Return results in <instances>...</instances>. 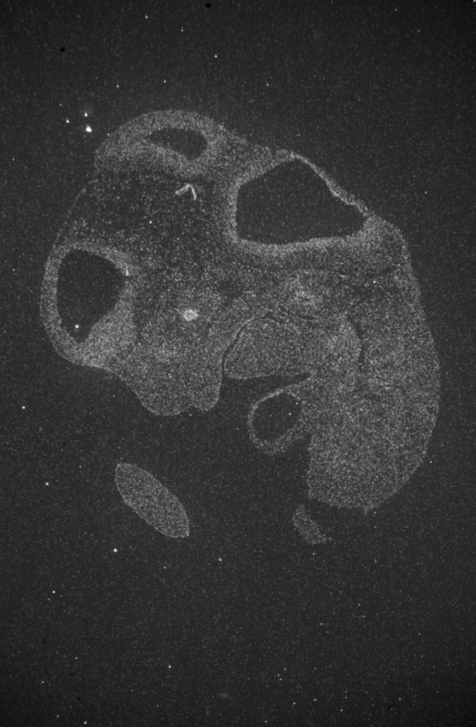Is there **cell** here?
<instances>
[{
	"instance_id": "1",
	"label": "cell",
	"mask_w": 476,
	"mask_h": 727,
	"mask_svg": "<svg viewBox=\"0 0 476 727\" xmlns=\"http://www.w3.org/2000/svg\"><path fill=\"white\" fill-rule=\"evenodd\" d=\"M238 335L225 361L226 373L231 378L268 376L294 364L299 367L305 358L301 332L269 318L253 320Z\"/></svg>"
},
{
	"instance_id": "2",
	"label": "cell",
	"mask_w": 476,
	"mask_h": 727,
	"mask_svg": "<svg viewBox=\"0 0 476 727\" xmlns=\"http://www.w3.org/2000/svg\"><path fill=\"white\" fill-rule=\"evenodd\" d=\"M114 478L124 503L156 531L175 539L189 536L190 523L184 505L151 473L136 464L120 462Z\"/></svg>"
}]
</instances>
